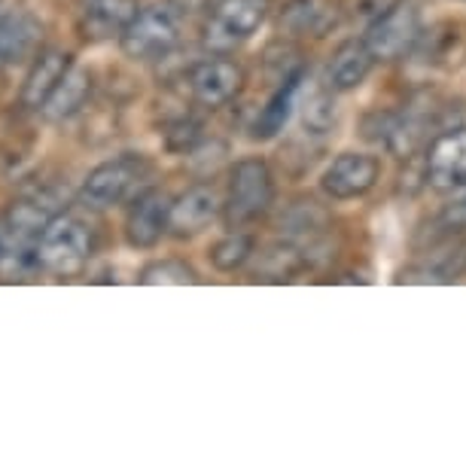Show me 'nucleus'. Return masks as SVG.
Returning a JSON list of instances; mask_svg holds the SVG:
<instances>
[{"instance_id": "nucleus-1", "label": "nucleus", "mask_w": 466, "mask_h": 466, "mask_svg": "<svg viewBox=\"0 0 466 466\" xmlns=\"http://www.w3.org/2000/svg\"><path fill=\"white\" fill-rule=\"evenodd\" d=\"M275 205V174L266 159H241L228 174L223 198V223L228 228H244L262 219Z\"/></svg>"}, {"instance_id": "nucleus-2", "label": "nucleus", "mask_w": 466, "mask_h": 466, "mask_svg": "<svg viewBox=\"0 0 466 466\" xmlns=\"http://www.w3.org/2000/svg\"><path fill=\"white\" fill-rule=\"evenodd\" d=\"M180 43V13L171 4H153L137 10L128 28L122 31L119 49L131 61H159L171 56Z\"/></svg>"}, {"instance_id": "nucleus-3", "label": "nucleus", "mask_w": 466, "mask_h": 466, "mask_svg": "<svg viewBox=\"0 0 466 466\" xmlns=\"http://www.w3.org/2000/svg\"><path fill=\"white\" fill-rule=\"evenodd\" d=\"M271 13V0H219L210 10L201 40L210 52H232L244 46Z\"/></svg>"}, {"instance_id": "nucleus-4", "label": "nucleus", "mask_w": 466, "mask_h": 466, "mask_svg": "<svg viewBox=\"0 0 466 466\" xmlns=\"http://www.w3.org/2000/svg\"><path fill=\"white\" fill-rule=\"evenodd\" d=\"M147 171H149V162L144 159V156H135V153H126V156H116V159H110V162H101L98 168H92L89 177L83 180L80 201L92 210L116 208L131 196V192H135V187L144 180Z\"/></svg>"}, {"instance_id": "nucleus-5", "label": "nucleus", "mask_w": 466, "mask_h": 466, "mask_svg": "<svg viewBox=\"0 0 466 466\" xmlns=\"http://www.w3.org/2000/svg\"><path fill=\"white\" fill-rule=\"evenodd\" d=\"M92 253V232L83 219L58 214L43 228L37 238V257L40 266L56 271V275H74L86 266Z\"/></svg>"}, {"instance_id": "nucleus-6", "label": "nucleus", "mask_w": 466, "mask_h": 466, "mask_svg": "<svg viewBox=\"0 0 466 466\" xmlns=\"http://www.w3.org/2000/svg\"><path fill=\"white\" fill-rule=\"evenodd\" d=\"M424 31H420V15L409 0L393 6L390 13H384L381 19L366 25V46L372 49L375 61H400L406 58L411 49L418 46Z\"/></svg>"}, {"instance_id": "nucleus-7", "label": "nucleus", "mask_w": 466, "mask_h": 466, "mask_svg": "<svg viewBox=\"0 0 466 466\" xmlns=\"http://www.w3.org/2000/svg\"><path fill=\"white\" fill-rule=\"evenodd\" d=\"M381 177V162L369 153H339L320 174L323 196L332 201H354L375 189Z\"/></svg>"}, {"instance_id": "nucleus-8", "label": "nucleus", "mask_w": 466, "mask_h": 466, "mask_svg": "<svg viewBox=\"0 0 466 466\" xmlns=\"http://www.w3.org/2000/svg\"><path fill=\"white\" fill-rule=\"evenodd\" d=\"M171 198L162 189H144L126 214V241L135 250H153L168 235Z\"/></svg>"}, {"instance_id": "nucleus-9", "label": "nucleus", "mask_w": 466, "mask_h": 466, "mask_svg": "<svg viewBox=\"0 0 466 466\" xmlns=\"http://www.w3.org/2000/svg\"><path fill=\"white\" fill-rule=\"evenodd\" d=\"M424 177L436 192L466 187V128L442 131L427 149Z\"/></svg>"}, {"instance_id": "nucleus-10", "label": "nucleus", "mask_w": 466, "mask_h": 466, "mask_svg": "<svg viewBox=\"0 0 466 466\" xmlns=\"http://www.w3.org/2000/svg\"><path fill=\"white\" fill-rule=\"evenodd\" d=\"M219 214H223V201H219L217 189L208 187V183H196L187 192H180L177 198H171L168 235L180 241L196 238Z\"/></svg>"}, {"instance_id": "nucleus-11", "label": "nucleus", "mask_w": 466, "mask_h": 466, "mask_svg": "<svg viewBox=\"0 0 466 466\" xmlns=\"http://www.w3.org/2000/svg\"><path fill=\"white\" fill-rule=\"evenodd\" d=\"M244 86V70L228 58H208L198 61L189 70V92L201 107H226Z\"/></svg>"}, {"instance_id": "nucleus-12", "label": "nucleus", "mask_w": 466, "mask_h": 466, "mask_svg": "<svg viewBox=\"0 0 466 466\" xmlns=\"http://www.w3.org/2000/svg\"><path fill=\"white\" fill-rule=\"evenodd\" d=\"M43 25L34 13L13 6V10H0V67L22 65L40 49Z\"/></svg>"}, {"instance_id": "nucleus-13", "label": "nucleus", "mask_w": 466, "mask_h": 466, "mask_svg": "<svg viewBox=\"0 0 466 466\" xmlns=\"http://www.w3.org/2000/svg\"><path fill=\"white\" fill-rule=\"evenodd\" d=\"M70 67H74V56H70V52H61V49L40 52L22 83V92H19L22 107L43 110V104L49 101V95L56 92V86L61 80H65Z\"/></svg>"}, {"instance_id": "nucleus-14", "label": "nucleus", "mask_w": 466, "mask_h": 466, "mask_svg": "<svg viewBox=\"0 0 466 466\" xmlns=\"http://www.w3.org/2000/svg\"><path fill=\"white\" fill-rule=\"evenodd\" d=\"M372 67H375V56L366 46V40H345L339 43L329 58L327 83L336 92H354L369 80Z\"/></svg>"}, {"instance_id": "nucleus-15", "label": "nucleus", "mask_w": 466, "mask_h": 466, "mask_svg": "<svg viewBox=\"0 0 466 466\" xmlns=\"http://www.w3.org/2000/svg\"><path fill=\"white\" fill-rule=\"evenodd\" d=\"M418 126L400 113H387V110H375L363 119V137H369L372 144L393 156H411L418 147Z\"/></svg>"}, {"instance_id": "nucleus-16", "label": "nucleus", "mask_w": 466, "mask_h": 466, "mask_svg": "<svg viewBox=\"0 0 466 466\" xmlns=\"http://www.w3.org/2000/svg\"><path fill=\"white\" fill-rule=\"evenodd\" d=\"M137 10V0H89V6L80 15V31L89 40L122 37Z\"/></svg>"}, {"instance_id": "nucleus-17", "label": "nucleus", "mask_w": 466, "mask_h": 466, "mask_svg": "<svg viewBox=\"0 0 466 466\" xmlns=\"http://www.w3.org/2000/svg\"><path fill=\"white\" fill-rule=\"evenodd\" d=\"M302 80L305 74L302 70H296V74H287L280 86L275 89V95L266 101V107L259 110L257 116V126H253V135L257 137H275L278 131H284V126L293 116V110L299 107V95H302Z\"/></svg>"}, {"instance_id": "nucleus-18", "label": "nucleus", "mask_w": 466, "mask_h": 466, "mask_svg": "<svg viewBox=\"0 0 466 466\" xmlns=\"http://www.w3.org/2000/svg\"><path fill=\"white\" fill-rule=\"evenodd\" d=\"M56 217H58V210L52 208L49 196H28V198L13 201L10 210H6L4 228L10 238L37 241L43 235V228H46Z\"/></svg>"}, {"instance_id": "nucleus-19", "label": "nucleus", "mask_w": 466, "mask_h": 466, "mask_svg": "<svg viewBox=\"0 0 466 466\" xmlns=\"http://www.w3.org/2000/svg\"><path fill=\"white\" fill-rule=\"evenodd\" d=\"M89 95H92V76H89V70H83V67H70L67 70V76L56 86V92L49 95V101L43 104V116H46L49 122H65L70 116H76L83 107H86V101H89Z\"/></svg>"}, {"instance_id": "nucleus-20", "label": "nucleus", "mask_w": 466, "mask_h": 466, "mask_svg": "<svg viewBox=\"0 0 466 466\" xmlns=\"http://www.w3.org/2000/svg\"><path fill=\"white\" fill-rule=\"evenodd\" d=\"M305 266H308V253L296 241H278L268 244L259 253L253 275L262 284H289V280H296V275H302Z\"/></svg>"}, {"instance_id": "nucleus-21", "label": "nucleus", "mask_w": 466, "mask_h": 466, "mask_svg": "<svg viewBox=\"0 0 466 466\" xmlns=\"http://www.w3.org/2000/svg\"><path fill=\"white\" fill-rule=\"evenodd\" d=\"M336 89L327 86H314L311 92L305 89L302 83V98H299V110H302V126L308 135H327L332 131L339 119V107H336Z\"/></svg>"}, {"instance_id": "nucleus-22", "label": "nucleus", "mask_w": 466, "mask_h": 466, "mask_svg": "<svg viewBox=\"0 0 466 466\" xmlns=\"http://www.w3.org/2000/svg\"><path fill=\"white\" fill-rule=\"evenodd\" d=\"M284 25L293 34L323 37L329 28H336V6H329L327 0H293L284 13Z\"/></svg>"}, {"instance_id": "nucleus-23", "label": "nucleus", "mask_w": 466, "mask_h": 466, "mask_svg": "<svg viewBox=\"0 0 466 466\" xmlns=\"http://www.w3.org/2000/svg\"><path fill=\"white\" fill-rule=\"evenodd\" d=\"M253 248H257V241H253V235L248 232H238V228H232L228 235H223L219 241L210 244V266L217 271H223V275H232V271L244 268L253 257Z\"/></svg>"}, {"instance_id": "nucleus-24", "label": "nucleus", "mask_w": 466, "mask_h": 466, "mask_svg": "<svg viewBox=\"0 0 466 466\" xmlns=\"http://www.w3.org/2000/svg\"><path fill=\"white\" fill-rule=\"evenodd\" d=\"M137 284H147V287H156V284H177V287H187V284H198V275L189 262L183 259H156L149 266L140 268L137 275Z\"/></svg>"}, {"instance_id": "nucleus-25", "label": "nucleus", "mask_w": 466, "mask_h": 466, "mask_svg": "<svg viewBox=\"0 0 466 466\" xmlns=\"http://www.w3.org/2000/svg\"><path fill=\"white\" fill-rule=\"evenodd\" d=\"M198 140H201L198 122H192L187 116L177 119L168 131H165V144H168L171 153H180V156H189L192 149L198 147Z\"/></svg>"}, {"instance_id": "nucleus-26", "label": "nucleus", "mask_w": 466, "mask_h": 466, "mask_svg": "<svg viewBox=\"0 0 466 466\" xmlns=\"http://www.w3.org/2000/svg\"><path fill=\"white\" fill-rule=\"evenodd\" d=\"M397 4H402V0H357V4H354V15L363 25H372L375 19H381L384 13H390Z\"/></svg>"}, {"instance_id": "nucleus-27", "label": "nucleus", "mask_w": 466, "mask_h": 466, "mask_svg": "<svg viewBox=\"0 0 466 466\" xmlns=\"http://www.w3.org/2000/svg\"><path fill=\"white\" fill-rule=\"evenodd\" d=\"M442 223H445V228H466V196L445 208Z\"/></svg>"}, {"instance_id": "nucleus-28", "label": "nucleus", "mask_w": 466, "mask_h": 466, "mask_svg": "<svg viewBox=\"0 0 466 466\" xmlns=\"http://www.w3.org/2000/svg\"><path fill=\"white\" fill-rule=\"evenodd\" d=\"M454 43H457V34H454V31H448V37H445V46H454ZM433 56H445V58H451L454 52H448V49H442V46H439V49H433Z\"/></svg>"}, {"instance_id": "nucleus-29", "label": "nucleus", "mask_w": 466, "mask_h": 466, "mask_svg": "<svg viewBox=\"0 0 466 466\" xmlns=\"http://www.w3.org/2000/svg\"><path fill=\"white\" fill-rule=\"evenodd\" d=\"M4 248H6V232L0 228V257H4Z\"/></svg>"}]
</instances>
